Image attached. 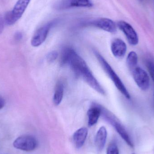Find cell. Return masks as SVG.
Wrapping results in <instances>:
<instances>
[{"instance_id": "1", "label": "cell", "mask_w": 154, "mask_h": 154, "mask_svg": "<svg viewBox=\"0 0 154 154\" xmlns=\"http://www.w3.org/2000/svg\"><path fill=\"white\" fill-rule=\"evenodd\" d=\"M66 65H69L77 76L81 77L91 88L102 95L105 94L103 88L92 75L84 60L74 49L69 57Z\"/></svg>"}, {"instance_id": "2", "label": "cell", "mask_w": 154, "mask_h": 154, "mask_svg": "<svg viewBox=\"0 0 154 154\" xmlns=\"http://www.w3.org/2000/svg\"><path fill=\"white\" fill-rule=\"evenodd\" d=\"M95 54L103 69L112 80L117 88L127 99H130L131 96L129 92L116 73L114 71L110 65L99 53L97 51H95Z\"/></svg>"}, {"instance_id": "3", "label": "cell", "mask_w": 154, "mask_h": 154, "mask_svg": "<svg viewBox=\"0 0 154 154\" xmlns=\"http://www.w3.org/2000/svg\"><path fill=\"white\" fill-rule=\"evenodd\" d=\"M31 0H18L12 11L5 14L4 17L5 23L12 25L19 20L27 9Z\"/></svg>"}, {"instance_id": "4", "label": "cell", "mask_w": 154, "mask_h": 154, "mask_svg": "<svg viewBox=\"0 0 154 154\" xmlns=\"http://www.w3.org/2000/svg\"><path fill=\"white\" fill-rule=\"evenodd\" d=\"M101 112L103 113L105 118L116 129L119 134L123 138V140L130 147L133 148L134 147V143L128 134L127 130L123 125L118 121L116 117L109 111L105 109H103L101 107Z\"/></svg>"}, {"instance_id": "5", "label": "cell", "mask_w": 154, "mask_h": 154, "mask_svg": "<svg viewBox=\"0 0 154 154\" xmlns=\"http://www.w3.org/2000/svg\"><path fill=\"white\" fill-rule=\"evenodd\" d=\"M13 145L14 147L18 150L30 152L36 149L38 143L37 139L32 136L23 135L16 138Z\"/></svg>"}, {"instance_id": "6", "label": "cell", "mask_w": 154, "mask_h": 154, "mask_svg": "<svg viewBox=\"0 0 154 154\" xmlns=\"http://www.w3.org/2000/svg\"><path fill=\"white\" fill-rule=\"evenodd\" d=\"M55 21L50 22L39 28L33 34L31 41L32 46L38 47L46 40L51 28L55 24Z\"/></svg>"}, {"instance_id": "7", "label": "cell", "mask_w": 154, "mask_h": 154, "mask_svg": "<svg viewBox=\"0 0 154 154\" xmlns=\"http://www.w3.org/2000/svg\"><path fill=\"white\" fill-rule=\"evenodd\" d=\"M133 78L138 87L143 91H146L150 88V79L145 70L141 68L135 67L133 70Z\"/></svg>"}, {"instance_id": "8", "label": "cell", "mask_w": 154, "mask_h": 154, "mask_svg": "<svg viewBox=\"0 0 154 154\" xmlns=\"http://www.w3.org/2000/svg\"><path fill=\"white\" fill-rule=\"evenodd\" d=\"M117 26L125 35L128 43L133 46L137 45L139 38L136 31L129 23L124 21H119Z\"/></svg>"}, {"instance_id": "9", "label": "cell", "mask_w": 154, "mask_h": 154, "mask_svg": "<svg viewBox=\"0 0 154 154\" xmlns=\"http://www.w3.org/2000/svg\"><path fill=\"white\" fill-rule=\"evenodd\" d=\"M92 6L91 0H61L57 4L56 7L57 9L62 10L73 7H90Z\"/></svg>"}, {"instance_id": "10", "label": "cell", "mask_w": 154, "mask_h": 154, "mask_svg": "<svg viewBox=\"0 0 154 154\" xmlns=\"http://www.w3.org/2000/svg\"><path fill=\"white\" fill-rule=\"evenodd\" d=\"M91 24L110 33H116L117 31L116 25L115 23L108 18H100L92 22Z\"/></svg>"}, {"instance_id": "11", "label": "cell", "mask_w": 154, "mask_h": 154, "mask_svg": "<svg viewBox=\"0 0 154 154\" xmlns=\"http://www.w3.org/2000/svg\"><path fill=\"white\" fill-rule=\"evenodd\" d=\"M127 45L122 40L115 39L111 43V50L114 57L117 58H122L127 51Z\"/></svg>"}, {"instance_id": "12", "label": "cell", "mask_w": 154, "mask_h": 154, "mask_svg": "<svg viewBox=\"0 0 154 154\" xmlns=\"http://www.w3.org/2000/svg\"><path fill=\"white\" fill-rule=\"evenodd\" d=\"M88 134V130L85 127L81 128L77 130L73 135V141L77 148L83 146Z\"/></svg>"}, {"instance_id": "13", "label": "cell", "mask_w": 154, "mask_h": 154, "mask_svg": "<svg viewBox=\"0 0 154 154\" xmlns=\"http://www.w3.org/2000/svg\"><path fill=\"white\" fill-rule=\"evenodd\" d=\"M107 137V132L106 129L104 126L101 127L98 130L95 137V145L98 151H102L105 147Z\"/></svg>"}, {"instance_id": "14", "label": "cell", "mask_w": 154, "mask_h": 154, "mask_svg": "<svg viewBox=\"0 0 154 154\" xmlns=\"http://www.w3.org/2000/svg\"><path fill=\"white\" fill-rule=\"evenodd\" d=\"M101 114V107L93 106L88 111V124L89 126L97 124Z\"/></svg>"}, {"instance_id": "15", "label": "cell", "mask_w": 154, "mask_h": 154, "mask_svg": "<svg viewBox=\"0 0 154 154\" xmlns=\"http://www.w3.org/2000/svg\"><path fill=\"white\" fill-rule=\"evenodd\" d=\"M64 91V84L61 81H59L56 85L53 97V102L55 106H58L61 103L63 99Z\"/></svg>"}, {"instance_id": "16", "label": "cell", "mask_w": 154, "mask_h": 154, "mask_svg": "<svg viewBox=\"0 0 154 154\" xmlns=\"http://www.w3.org/2000/svg\"><path fill=\"white\" fill-rule=\"evenodd\" d=\"M138 62V57L135 51H131L127 58V64L129 69L133 70L136 66Z\"/></svg>"}, {"instance_id": "17", "label": "cell", "mask_w": 154, "mask_h": 154, "mask_svg": "<svg viewBox=\"0 0 154 154\" xmlns=\"http://www.w3.org/2000/svg\"><path fill=\"white\" fill-rule=\"evenodd\" d=\"M146 67L148 69L149 75L154 82V61L153 60H149L146 62Z\"/></svg>"}, {"instance_id": "18", "label": "cell", "mask_w": 154, "mask_h": 154, "mask_svg": "<svg viewBox=\"0 0 154 154\" xmlns=\"http://www.w3.org/2000/svg\"><path fill=\"white\" fill-rule=\"evenodd\" d=\"M106 154H119V150L116 144L113 143L109 145L107 150Z\"/></svg>"}, {"instance_id": "19", "label": "cell", "mask_w": 154, "mask_h": 154, "mask_svg": "<svg viewBox=\"0 0 154 154\" xmlns=\"http://www.w3.org/2000/svg\"><path fill=\"white\" fill-rule=\"evenodd\" d=\"M58 57V53L56 51L50 52L47 56V59L48 62H53L57 59Z\"/></svg>"}, {"instance_id": "20", "label": "cell", "mask_w": 154, "mask_h": 154, "mask_svg": "<svg viewBox=\"0 0 154 154\" xmlns=\"http://www.w3.org/2000/svg\"><path fill=\"white\" fill-rule=\"evenodd\" d=\"M5 23V22L4 18L0 15V34L3 31Z\"/></svg>"}, {"instance_id": "21", "label": "cell", "mask_w": 154, "mask_h": 154, "mask_svg": "<svg viewBox=\"0 0 154 154\" xmlns=\"http://www.w3.org/2000/svg\"><path fill=\"white\" fill-rule=\"evenodd\" d=\"M23 38L22 33L20 32H17L15 33L14 35V40L16 41H20V40L22 39Z\"/></svg>"}, {"instance_id": "22", "label": "cell", "mask_w": 154, "mask_h": 154, "mask_svg": "<svg viewBox=\"0 0 154 154\" xmlns=\"http://www.w3.org/2000/svg\"><path fill=\"white\" fill-rule=\"evenodd\" d=\"M5 103V100L4 99L2 96H0V109H2L4 107Z\"/></svg>"}, {"instance_id": "23", "label": "cell", "mask_w": 154, "mask_h": 154, "mask_svg": "<svg viewBox=\"0 0 154 154\" xmlns=\"http://www.w3.org/2000/svg\"><path fill=\"white\" fill-rule=\"evenodd\" d=\"M134 154V153H133V154Z\"/></svg>"}, {"instance_id": "24", "label": "cell", "mask_w": 154, "mask_h": 154, "mask_svg": "<svg viewBox=\"0 0 154 154\" xmlns=\"http://www.w3.org/2000/svg\"><path fill=\"white\" fill-rule=\"evenodd\" d=\"M141 1H143V0H141Z\"/></svg>"}, {"instance_id": "25", "label": "cell", "mask_w": 154, "mask_h": 154, "mask_svg": "<svg viewBox=\"0 0 154 154\" xmlns=\"http://www.w3.org/2000/svg\"></svg>"}]
</instances>
